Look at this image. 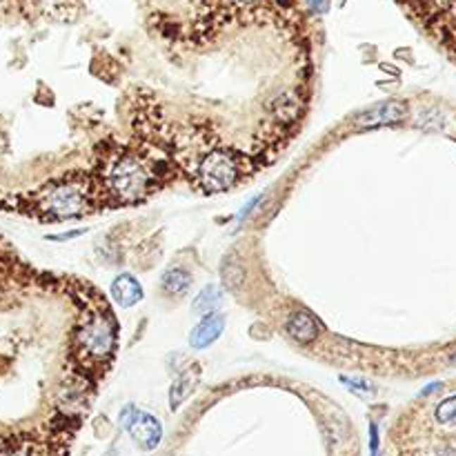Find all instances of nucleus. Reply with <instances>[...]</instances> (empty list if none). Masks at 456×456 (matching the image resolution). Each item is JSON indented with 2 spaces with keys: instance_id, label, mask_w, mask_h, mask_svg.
Here are the masks:
<instances>
[{
  "instance_id": "nucleus-1",
  "label": "nucleus",
  "mask_w": 456,
  "mask_h": 456,
  "mask_svg": "<svg viewBox=\"0 0 456 456\" xmlns=\"http://www.w3.org/2000/svg\"><path fill=\"white\" fill-rule=\"evenodd\" d=\"M163 165V161L156 165L134 152H121L107 163L103 174L105 196L121 205L142 201L159 187V167Z\"/></svg>"
},
{
  "instance_id": "nucleus-22",
  "label": "nucleus",
  "mask_w": 456,
  "mask_h": 456,
  "mask_svg": "<svg viewBox=\"0 0 456 456\" xmlns=\"http://www.w3.org/2000/svg\"><path fill=\"white\" fill-rule=\"evenodd\" d=\"M434 456H456V450H452V448H445V450H438Z\"/></svg>"
},
{
  "instance_id": "nucleus-2",
  "label": "nucleus",
  "mask_w": 456,
  "mask_h": 456,
  "mask_svg": "<svg viewBox=\"0 0 456 456\" xmlns=\"http://www.w3.org/2000/svg\"><path fill=\"white\" fill-rule=\"evenodd\" d=\"M94 196L92 185L85 176H65L49 183L36 196V203L49 218L65 221L90 214L94 207Z\"/></svg>"
},
{
  "instance_id": "nucleus-14",
  "label": "nucleus",
  "mask_w": 456,
  "mask_h": 456,
  "mask_svg": "<svg viewBox=\"0 0 456 456\" xmlns=\"http://www.w3.org/2000/svg\"><path fill=\"white\" fill-rule=\"evenodd\" d=\"M436 421L445 427H456V396H450L443 403H438Z\"/></svg>"
},
{
  "instance_id": "nucleus-15",
  "label": "nucleus",
  "mask_w": 456,
  "mask_h": 456,
  "mask_svg": "<svg viewBox=\"0 0 456 456\" xmlns=\"http://www.w3.org/2000/svg\"><path fill=\"white\" fill-rule=\"evenodd\" d=\"M340 381L345 383V386L356 394V396H361V398H372L374 396V388L369 386L367 381L363 378H350V376H340Z\"/></svg>"
},
{
  "instance_id": "nucleus-7",
  "label": "nucleus",
  "mask_w": 456,
  "mask_h": 456,
  "mask_svg": "<svg viewBox=\"0 0 456 456\" xmlns=\"http://www.w3.org/2000/svg\"><path fill=\"white\" fill-rule=\"evenodd\" d=\"M223 330H225V316L223 314L203 316L201 323H198L190 334V345L194 350H205V347L216 343L218 336L223 334Z\"/></svg>"
},
{
  "instance_id": "nucleus-10",
  "label": "nucleus",
  "mask_w": 456,
  "mask_h": 456,
  "mask_svg": "<svg viewBox=\"0 0 456 456\" xmlns=\"http://www.w3.org/2000/svg\"><path fill=\"white\" fill-rule=\"evenodd\" d=\"M285 330L296 340V343H312L319 336V323L309 312H294L290 314L288 323H285Z\"/></svg>"
},
{
  "instance_id": "nucleus-19",
  "label": "nucleus",
  "mask_w": 456,
  "mask_h": 456,
  "mask_svg": "<svg viewBox=\"0 0 456 456\" xmlns=\"http://www.w3.org/2000/svg\"><path fill=\"white\" fill-rule=\"evenodd\" d=\"M80 234H85V230L67 232V234H61V236H49V238H51V240H69V238H76V236H80Z\"/></svg>"
},
{
  "instance_id": "nucleus-18",
  "label": "nucleus",
  "mask_w": 456,
  "mask_h": 456,
  "mask_svg": "<svg viewBox=\"0 0 456 456\" xmlns=\"http://www.w3.org/2000/svg\"><path fill=\"white\" fill-rule=\"evenodd\" d=\"M261 201H263V196H254L252 201H249V203H247V205H245L243 209H240V214H238V223H243V221H245V218L249 216V214H252V209H254L256 205H259Z\"/></svg>"
},
{
  "instance_id": "nucleus-5",
  "label": "nucleus",
  "mask_w": 456,
  "mask_h": 456,
  "mask_svg": "<svg viewBox=\"0 0 456 456\" xmlns=\"http://www.w3.org/2000/svg\"><path fill=\"white\" fill-rule=\"evenodd\" d=\"M121 427L123 430L130 432V436L134 438V443L145 450V452H152L161 445V438H163V425L161 421L147 414V412H142L134 405H125L121 409Z\"/></svg>"
},
{
  "instance_id": "nucleus-16",
  "label": "nucleus",
  "mask_w": 456,
  "mask_h": 456,
  "mask_svg": "<svg viewBox=\"0 0 456 456\" xmlns=\"http://www.w3.org/2000/svg\"><path fill=\"white\" fill-rule=\"evenodd\" d=\"M0 456H40L34 443H11L0 450Z\"/></svg>"
},
{
  "instance_id": "nucleus-4",
  "label": "nucleus",
  "mask_w": 456,
  "mask_h": 456,
  "mask_svg": "<svg viewBox=\"0 0 456 456\" xmlns=\"http://www.w3.org/2000/svg\"><path fill=\"white\" fill-rule=\"evenodd\" d=\"M78 352L80 359L87 361L90 365H101L111 359L113 350H116L118 340V327L116 321L103 309H94L87 314L78 327Z\"/></svg>"
},
{
  "instance_id": "nucleus-13",
  "label": "nucleus",
  "mask_w": 456,
  "mask_h": 456,
  "mask_svg": "<svg viewBox=\"0 0 456 456\" xmlns=\"http://www.w3.org/2000/svg\"><path fill=\"white\" fill-rule=\"evenodd\" d=\"M221 276H223L225 288H230V290L238 288V285L243 283L245 269H243V265H240V261H238L236 254H230V256H225V259H223Z\"/></svg>"
},
{
  "instance_id": "nucleus-12",
  "label": "nucleus",
  "mask_w": 456,
  "mask_h": 456,
  "mask_svg": "<svg viewBox=\"0 0 456 456\" xmlns=\"http://www.w3.org/2000/svg\"><path fill=\"white\" fill-rule=\"evenodd\" d=\"M223 305V292L216 285H205V288L198 292V296L194 298L192 309L201 316H209V314H218V309Z\"/></svg>"
},
{
  "instance_id": "nucleus-17",
  "label": "nucleus",
  "mask_w": 456,
  "mask_h": 456,
  "mask_svg": "<svg viewBox=\"0 0 456 456\" xmlns=\"http://www.w3.org/2000/svg\"><path fill=\"white\" fill-rule=\"evenodd\" d=\"M369 452L372 456H378V427L369 423Z\"/></svg>"
},
{
  "instance_id": "nucleus-9",
  "label": "nucleus",
  "mask_w": 456,
  "mask_h": 456,
  "mask_svg": "<svg viewBox=\"0 0 456 456\" xmlns=\"http://www.w3.org/2000/svg\"><path fill=\"white\" fill-rule=\"evenodd\" d=\"M198 378H201V367H198V365H190L187 369H183V372L174 378L172 388H169V407L178 409L180 403L198 386Z\"/></svg>"
},
{
  "instance_id": "nucleus-23",
  "label": "nucleus",
  "mask_w": 456,
  "mask_h": 456,
  "mask_svg": "<svg viewBox=\"0 0 456 456\" xmlns=\"http://www.w3.org/2000/svg\"><path fill=\"white\" fill-rule=\"evenodd\" d=\"M452 363H454V365H456V359H454V361H452Z\"/></svg>"
},
{
  "instance_id": "nucleus-8",
  "label": "nucleus",
  "mask_w": 456,
  "mask_h": 456,
  "mask_svg": "<svg viewBox=\"0 0 456 456\" xmlns=\"http://www.w3.org/2000/svg\"><path fill=\"white\" fill-rule=\"evenodd\" d=\"M111 298L121 307H134L142 301V285L132 274H118L111 283Z\"/></svg>"
},
{
  "instance_id": "nucleus-21",
  "label": "nucleus",
  "mask_w": 456,
  "mask_h": 456,
  "mask_svg": "<svg viewBox=\"0 0 456 456\" xmlns=\"http://www.w3.org/2000/svg\"><path fill=\"white\" fill-rule=\"evenodd\" d=\"M440 388V383H434V386H427L423 392H421V396H427V394H432V392H436Z\"/></svg>"
},
{
  "instance_id": "nucleus-20",
  "label": "nucleus",
  "mask_w": 456,
  "mask_h": 456,
  "mask_svg": "<svg viewBox=\"0 0 456 456\" xmlns=\"http://www.w3.org/2000/svg\"><path fill=\"white\" fill-rule=\"evenodd\" d=\"M307 3H309L312 9H316V11H321V13L327 11V0H307Z\"/></svg>"
},
{
  "instance_id": "nucleus-6",
  "label": "nucleus",
  "mask_w": 456,
  "mask_h": 456,
  "mask_svg": "<svg viewBox=\"0 0 456 456\" xmlns=\"http://www.w3.org/2000/svg\"><path fill=\"white\" fill-rule=\"evenodd\" d=\"M407 118V107L401 101H386L376 103L359 111L354 116V125L359 130H367V127H383V125H396Z\"/></svg>"
},
{
  "instance_id": "nucleus-3",
  "label": "nucleus",
  "mask_w": 456,
  "mask_h": 456,
  "mask_svg": "<svg viewBox=\"0 0 456 456\" xmlns=\"http://www.w3.org/2000/svg\"><path fill=\"white\" fill-rule=\"evenodd\" d=\"M247 167L245 159L234 149L225 147H211L207 154H203L196 163V183L201 185L207 194H221L232 190L234 185L245 176Z\"/></svg>"
},
{
  "instance_id": "nucleus-11",
  "label": "nucleus",
  "mask_w": 456,
  "mask_h": 456,
  "mask_svg": "<svg viewBox=\"0 0 456 456\" xmlns=\"http://www.w3.org/2000/svg\"><path fill=\"white\" fill-rule=\"evenodd\" d=\"M161 288L167 296H185L192 288V274L183 267H169L161 278Z\"/></svg>"
}]
</instances>
